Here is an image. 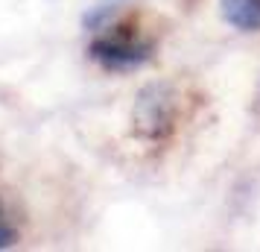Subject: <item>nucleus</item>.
Masks as SVG:
<instances>
[{"label":"nucleus","mask_w":260,"mask_h":252,"mask_svg":"<svg viewBox=\"0 0 260 252\" xmlns=\"http://www.w3.org/2000/svg\"><path fill=\"white\" fill-rule=\"evenodd\" d=\"M152 56V44L143 41L132 26H111L91 44V59L100 62L106 71H132L141 68Z\"/></svg>","instance_id":"obj_1"},{"label":"nucleus","mask_w":260,"mask_h":252,"mask_svg":"<svg viewBox=\"0 0 260 252\" xmlns=\"http://www.w3.org/2000/svg\"><path fill=\"white\" fill-rule=\"evenodd\" d=\"M176 97L167 85H146L135 103V129L143 138H161L173 129Z\"/></svg>","instance_id":"obj_2"},{"label":"nucleus","mask_w":260,"mask_h":252,"mask_svg":"<svg viewBox=\"0 0 260 252\" xmlns=\"http://www.w3.org/2000/svg\"><path fill=\"white\" fill-rule=\"evenodd\" d=\"M219 12L225 24L243 33L260 30V0H219Z\"/></svg>","instance_id":"obj_3"},{"label":"nucleus","mask_w":260,"mask_h":252,"mask_svg":"<svg viewBox=\"0 0 260 252\" xmlns=\"http://www.w3.org/2000/svg\"><path fill=\"white\" fill-rule=\"evenodd\" d=\"M15 238H18V232H15L12 220H9V214L3 211V205H0V249H6V246H12Z\"/></svg>","instance_id":"obj_4"}]
</instances>
